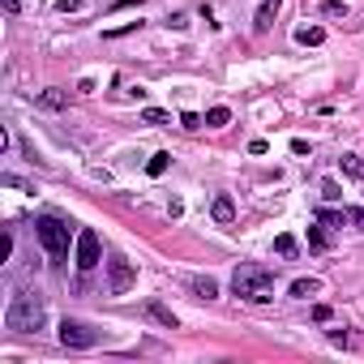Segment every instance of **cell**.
<instances>
[{"instance_id": "cell-1", "label": "cell", "mask_w": 364, "mask_h": 364, "mask_svg": "<svg viewBox=\"0 0 364 364\" xmlns=\"http://www.w3.org/2000/svg\"><path fill=\"white\" fill-rule=\"evenodd\" d=\"M5 326L18 330V334H35V330H43V326H48V309H43V300H39L35 291H18V296L9 300V309H5Z\"/></svg>"}, {"instance_id": "cell-2", "label": "cell", "mask_w": 364, "mask_h": 364, "mask_svg": "<svg viewBox=\"0 0 364 364\" xmlns=\"http://www.w3.org/2000/svg\"><path fill=\"white\" fill-rule=\"evenodd\" d=\"M232 291L240 300H249V304H266V300H274V270H266V266H240L232 274Z\"/></svg>"}, {"instance_id": "cell-3", "label": "cell", "mask_w": 364, "mask_h": 364, "mask_svg": "<svg viewBox=\"0 0 364 364\" xmlns=\"http://www.w3.org/2000/svg\"><path fill=\"white\" fill-rule=\"evenodd\" d=\"M35 236H39V245L48 249L52 262H65V257H69V228H65L60 219H52V215L39 219V223H35Z\"/></svg>"}, {"instance_id": "cell-4", "label": "cell", "mask_w": 364, "mask_h": 364, "mask_svg": "<svg viewBox=\"0 0 364 364\" xmlns=\"http://www.w3.org/2000/svg\"><path fill=\"white\" fill-rule=\"evenodd\" d=\"M133 283H137L133 262H129L124 253H112V257H107V291H112V296H124Z\"/></svg>"}, {"instance_id": "cell-5", "label": "cell", "mask_w": 364, "mask_h": 364, "mask_svg": "<svg viewBox=\"0 0 364 364\" xmlns=\"http://www.w3.org/2000/svg\"><path fill=\"white\" fill-rule=\"evenodd\" d=\"M60 343H65V347H73V351H86V347H95V343H99V330H95V326H86V321L65 317V321H60Z\"/></svg>"}, {"instance_id": "cell-6", "label": "cell", "mask_w": 364, "mask_h": 364, "mask_svg": "<svg viewBox=\"0 0 364 364\" xmlns=\"http://www.w3.org/2000/svg\"><path fill=\"white\" fill-rule=\"evenodd\" d=\"M73 257H77V270H95L99 262H103V245H99V236L86 228V232H77V249H73Z\"/></svg>"}, {"instance_id": "cell-7", "label": "cell", "mask_w": 364, "mask_h": 364, "mask_svg": "<svg viewBox=\"0 0 364 364\" xmlns=\"http://www.w3.org/2000/svg\"><path fill=\"white\" fill-rule=\"evenodd\" d=\"M279 9H283V0H262V5H257V14H253V31H257V35H266V31L274 26Z\"/></svg>"}, {"instance_id": "cell-8", "label": "cell", "mask_w": 364, "mask_h": 364, "mask_svg": "<svg viewBox=\"0 0 364 364\" xmlns=\"http://www.w3.org/2000/svg\"><path fill=\"white\" fill-rule=\"evenodd\" d=\"M210 215H215V223H223V228H228V223H236V206H232V198H228V193H219V198H215V206H210Z\"/></svg>"}, {"instance_id": "cell-9", "label": "cell", "mask_w": 364, "mask_h": 364, "mask_svg": "<svg viewBox=\"0 0 364 364\" xmlns=\"http://www.w3.org/2000/svg\"><path fill=\"white\" fill-rule=\"evenodd\" d=\"M189 287H193V296H202V300H215V296H219V283H215L210 274H193Z\"/></svg>"}, {"instance_id": "cell-10", "label": "cell", "mask_w": 364, "mask_h": 364, "mask_svg": "<svg viewBox=\"0 0 364 364\" xmlns=\"http://www.w3.org/2000/svg\"><path fill=\"white\" fill-rule=\"evenodd\" d=\"M69 103V95L60 90V86H52V90H39V107H48V112H60Z\"/></svg>"}, {"instance_id": "cell-11", "label": "cell", "mask_w": 364, "mask_h": 364, "mask_svg": "<svg viewBox=\"0 0 364 364\" xmlns=\"http://www.w3.org/2000/svg\"><path fill=\"white\" fill-rule=\"evenodd\" d=\"M321 39H326L321 26H300V31H296V43H300V48H317Z\"/></svg>"}, {"instance_id": "cell-12", "label": "cell", "mask_w": 364, "mask_h": 364, "mask_svg": "<svg viewBox=\"0 0 364 364\" xmlns=\"http://www.w3.org/2000/svg\"><path fill=\"white\" fill-rule=\"evenodd\" d=\"M338 167H343V176L364 180V159H360V154H343V159H338Z\"/></svg>"}, {"instance_id": "cell-13", "label": "cell", "mask_w": 364, "mask_h": 364, "mask_svg": "<svg viewBox=\"0 0 364 364\" xmlns=\"http://www.w3.org/2000/svg\"><path fill=\"white\" fill-rule=\"evenodd\" d=\"M150 317H154V321H159V326H167V330H176V326H180V321H176V313H171V309H167V304H159V300H154V304H150Z\"/></svg>"}, {"instance_id": "cell-14", "label": "cell", "mask_w": 364, "mask_h": 364, "mask_svg": "<svg viewBox=\"0 0 364 364\" xmlns=\"http://www.w3.org/2000/svg\"><path fill=\"white\" fill-rule=\"evenodd\" d=\"M317 291H321L317 279H296V283H291V296H300V300H309V296H317Z\"/></svg>"}, {"instance_id": "cell-15", "label": "cell", "mask_w": 364, "mask_h": 364, "mask_svg": "<svg viewBox=\"0 0 364 364\" xmlns=\"http://www.w3.org/2000/svg\"><path fill=\"white\" fill-rule=\"evenodd\" d=\"M317 14H321V18H347V5H343V0H321Z\"/></svg>"}, {"instance_id": "cell-16", "label": "cell", "mask_w": 364, "mask_h": 364, "mask_svg": "<svg viewBox=\"0 0 364 364\" xmlns=\"http://www.w3.org/2000/svg\"><path fill=\"white\" fill-rule=\"evenodd\" d=\"M228 120H232V112H228V107H210V112H206V124H210V129H223Z\"/></svg>"}, {"instance_id": "cell-17", "label": "cell", "mask_w": 364, "mask_h": 364, "mask_svg": "<svg viewBox=\"0 0 364 364\" xmlns=\"http://www.w3.org/2000/svg\"><path fill=\"white\" fill-rule=\"evenodd\" d=\"M141 120H146V124H171V116H167L163 107H146V112H141Z\"/></svg>"}, {"instance_id": "cell-18", "label": "cell", "mask_w": 364, "mask_h": 364, "mask_svg": "<svg viewBox=\"0 0 364 364\" xmlns=\"http://www.w3.org/2000/svg\"><path fill=\"white\" fill-rule=\"evenodd\" d=\"M167 163H171V154H163V150H159V154L146 163V171H150V176H163V171H167Z\"/></svg>"}, {"instance_id": "cell-19", "label": "cell", "mask_w": 364, "mask_h": 364, "mask_svg": "<svg viewBox=\"0 0 364 364\" xmlns=\"http://www.w3.org/2000/svg\"><path fill=\"white\" fill-rule=\"evenodd\" d=\"M274 249H279V257H296V240H291V236H279Z\"/></svg>"}, {"instance_id": "cell-20", "label": "cell", "mask_w": 364, "mask_h": 364, "mask_svg": "<svg viewBox=\"0 0 364 364\" xmlns=\"http://www.w3.org/2000/svg\"><path fill=\"white\" fill-rule=\"evenodd\" d=\"M180 124H185L189 133H198V129H202V116H193V112H185V116H180Z\"/></svg>"}, {"instance_id": "cell-21", "label": "cell", "mask_w": 364, "mask_h": 364, "mask_svg": "<svg viewBox=\"0 0 364 364\" xmlns=\"http://www.w3.org/2000/svg\"><path fill=\"white\" fill-rule=\"evenodd\" d=\"M321 198H326V202H338V198H343V193H338V185H334V180H326V185H321Z\"/></svg>"}, {"instance_id": "cell-22", "label": "cell", "mask_w": 364, "mask_h": 364, "mask_svg": "<svg viewBox=\"0 0 364 364\" xmlns=\"http://www.w3.org/2000/svg\"><path fill=\"white\" fill-rule=\"evenodd\" d=\"M82 5H86V0H56L60 14H73V9H82Z\"/></svg>"}, {"instance_id": "cell-23", "label": "cell", "mask_w": 364, "mask_h": 364, "mask_svg": "<svg viewBox=\"0 0 364 364\" xmlns=\"http://www.w3.org/2000/svg\"><path fill=\"white\" fill-rule=\"evenodd\" d=\"M309 245H313V249H326V236H321V228H309Z\"/></svg>"}, {"instance_id": "cell-24", "label": "cell", "mask_w": 364, "mask_h": 364, "mask_svg": "<svg viewBox=\"0 0 364 364\" xmlns=\"http://www.w3.org/2000/svg\"><path fill=\"white\" fill-rule=\"evenodd\" d=\"M347 223H355V228H364V210H347Z\"/></svg>"}, {"instance_id": "cell-25", "label": "cell", "mask_w": 364, "mask_h": 364, "mask_svg": "<svg viewBox=\"0 0 364 364\" xmlns=\"http://www.w3.org/2000/svg\"><path fill=\"white\" fill-rule=\"evenodd\" d=\"M0 5H5V14H9V18H14V14L22 9V5H18V0H0Z\"/></svg>"}, {"instance_id": "cell-26", "label": "cell", "mask_w": 364, "mask_h": 364, "mask_svg": "<svg viewBox=\"0 0 364 364\" xmlns=\"http://www.w3.org/2000/svg\"><path fill=\"white\" fill-rule=\"evenodd\" d=\"M133 5H141V0H116V9H133Z\"/></svg>"}]
</instances>
